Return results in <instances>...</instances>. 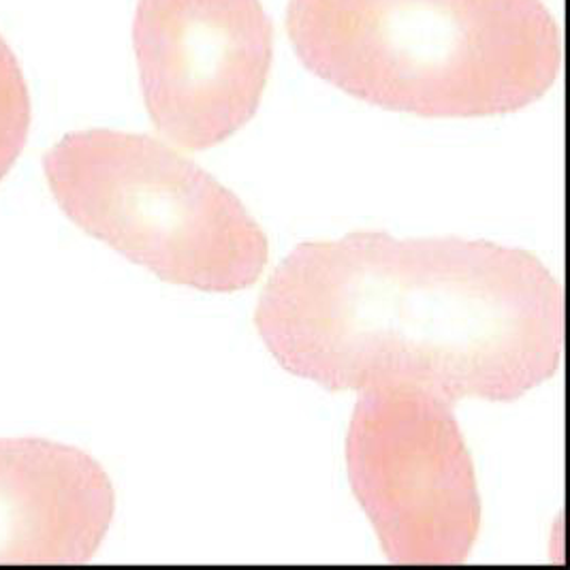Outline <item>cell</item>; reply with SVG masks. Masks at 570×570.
Listing matches in <instances>:
<instances>
[{"label":"cell","instance_id":"obj_1","mask_svg":"<svg viewBox=\"0 0 570 570\" xmlns=\"http://www.w3.org/2000/svg\"><path fill=\"white\" fill-rule=\"evenodd\" d=\"M255 325L286 372L325 390L513 402L562 363L564 293L521 248L357 232L295 246Z\"/></svg>","mask_w":570,"mask_h":570},{"label":"cell","instance_id":"obj_2","mask_svg":"<svg viewBox=\"0 0 570 570\" xmlns=\"http://www.w3.org/2000/svg\"><path fill=\"white\" fill-rule=\"evenodd\" d=\"M286 30L314 76L423 118L519 111L562 67L543 0H291Z\"/></svg>","mask_w":570,"mask_h":570},{"label":"cell","instance_id":"obj_3","mask_svg":"<svg viewBox=\"0 0 570 570\" xmlns=\"http://www.w3.org/2000/svg\"><path fill=\"white\" fill-rule=\"evenodd\" d=\"M60 209L160 281L206 293L253 286L267 237L229 188L167 144L120 130L65 135L43 158Z\"/></svg>","mask_w":570,"mask_h":570},{"label":"cell","instance_id":"obj_4","mask_svg":"<svg viewBox=\"0 0 570 570\" xmlns=\"http://www.w3.org/2000/svg\"><path fill=\"white\" fill-rule=\"evenodd\" d=\"M346 468L391 564L466 560L481 495L453 402L415 385L360 391Z\"/></svg>","mask_w":570,"mask_h":570},{"label":"cell","instance_id":"obj_5","mask_svg":"<svg viewBox=\"0 0 570 570\" xmlns=\"http://www.w3.org/2000/svg\"><path fill=\"white\" fill-rule=\"evenodd\" d=\"M132 43L148 114L169 141L206 150L257 114L274 53L261 0H139Z\"/></svg>","mask_w":570,"mask_h":570},{"label":"cell","instance_id":"obj_6","mask_svg":"<svg viewBox=\"0 0 570 570\" xmlns=\"http://www.w3.org/2000/svg\"><path fill=\"white\" fill-rule=\"evenodd\" d=\"M114 488L76 446L0 439V564H83L114 519Z\"/></svg>","mask_w":570,"mask_h":570},{"label":"cell","instance_id":"obj_7","mask_svg":"<svg viewBox=\"0 0 570 570\" xmlns=\"http://www.w3.org/2000/svg\"><path fill=\"white\" fill-rule=\"evenodd\" d=\"M30 95L18 56L0 35V181L27 146Z\"/></svg>","mask_w":570,"mask_h":570}]
</instances>
